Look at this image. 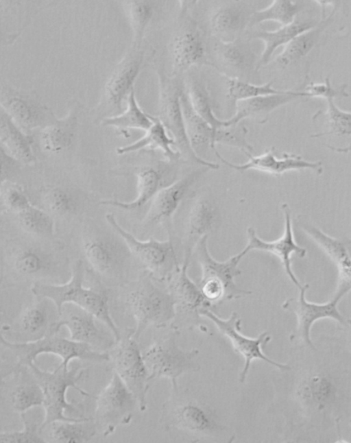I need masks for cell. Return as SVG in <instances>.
I'll return each instance as SVG.
<instances>
[{"mask_svg":"<svg viewBox=\"0 0 351 443\" xmlns=\"http://www.w3.org/2000/svg\"><path fill=\"white\" fill-rule=\"evenodd\" d=\"M84 263L77 260L73 266L69 281L62 285L36 283L32 287V291L38 298L51 300L59 315L66 304H73L90 312L108 328L117 343L121 333L110 312L108 295L104 290L84 287Z\"/></svg>","mask_w":351,"mask_h":443,"instance_id":"cell-1","label":"cell"},{"mask_svg":"<svg viewBox=\"0 0 351 443\" xmlns=\"http://www.w3.org/2000/svg\"><path fill=\"white\" fill-rule=\"evenodd\" d=\"M125 304L136 322L133 329L136 339L149 326H167L176 315L173 296L156 285L150 276H143L133 284L125 295Z\"/></svg>","mask_w":351,"mask_h":443,"instance_id":"cell-2","label":"cell"},{"mask_svg":"<svg viewBox=\"0 0 351 443\" xmlns=\"http://www.w3.org/2000/svg\"><path fill=\"white\" fill-rule=\"evenodd\" d=\"M208 237H203L193 250L202 270L197 285L206 300L213 306L252 294L239 288L234 283V278L242 273L239 264L246 252L242 250L225 261H218L210 254Z\"/></svg>","mask_w":351,"mask_h":443,"instance_id":"cell-3","label":"cell"},{"mask_svg":"<svg viewBox=\"0 0 351 443\" xmlns=\"http://www.w3.org/2000/svg\"><path fill=\"white\" fill-rule=\"evenodd\" d=\"M28 366L33 376L42 388L44 401L43 407L45 416L40 426V431L51 423L59 420L76 421L85 417H70L66 412H77L80 408L66 399L67 390L71 387L80 394L88 396L90 394L77 385L86 374V369L80 366H73L66 370L60 366L53 371H43L34 363Z\"/></svg>","mask_w":351,"mask_h":443,"instance_id":"cell-4","label":"cell"},{"mask_svg":"<svg viewBox=\"0 0 351 443\" xmlns=\"http://www.w3.org/2000/svg\"><path fill=\"white\" fill-rule=\"evenodd\" d=\"M178 336L179 331L173 328L142 352L149 381L167 378L174 392L178 391L177 380L181 375L199 369L195 361L198 350L182 349L178 342Z\"/></svg>","mask_w":351,"mask_h":443,"instance_id":"cell-5","label":"cell"},{"mask_svg":"<svg viewBox=\"0 0 351 443\" xmlns=\"http://www.w3.org/2000/svg\"><path fill=\"white\" fill-rule=\"evenodd\" d=\"M0 342L13 352L22 364L26 366L34 363L38 356L42 354L58 356L62 359L59 366L64 370L69 368L70 362L73 359L95 362L108 361L110 359L108 351H98L86 344L55 335L22 343L9 342L0 335Z\"/></svg>","mask_w":351,"mask_h":443,"instance_id":"cell-6","label":"cell"},{"mask_svg":"<svg viewBox=\"0 0 351 443\" xmlns=\"http://www.w3.org/2000/svg\"><path fill=\"white\" fill-rule=\"evenodd\" d=\"M82 251L95 274L101 278L114 281L123 279L132 256L121 237L118 239L117 237L99 229L88 230L82 239Z\"/></svg>","mask_w":351,"mask_h":443,"instance_id":"cell-7","label":"cell"},{"mask_svg":"<svg viewBox=\"0 0 351 443\" xmlns=\"http://www.w3.org/2000/svg\"><path fill=\"white\" fill-rule=\"evenodd\" d=\"M114 231L123 240L132 256L147 271L149 276L158 280H167L180 266L172 239L165 241L150 238L141 241L125 230L112 213L105 216Z\"/></svg>","mask_w":351,"mask_h":443,"instance_id":"cell-8","label":"cell"},{"mask_svg":"<svg viewBox=\"0 0 351 443\" xmlns=\"http://www.w3.org/2000/svg\"><path fill=\"white\" fill-rule=\"evenodd\" d=\"M136 340L133 337V329H128L116 343L110 357L113 371L132 392L139 409L144 411L147 408L146 397L149 387V372Z\"/></svg>","mask_w":351,"mask_h":443,"instance_id":"cell-9","label":"cell"},{"mask_svg":"<svg viewBox=\"0 0 351 443\" xmlns=\"http://www.w3.org/2000/svg\"><path fill=\"white\" fill-rule=\"evenodd\" d=\"M95 423L108 436L119 425L128 424L134 415L137 400L118 374L113 371L107 386L96 398Z\"/></svg>","mask_w":351,"mask_h":443,"instance_id":"cell-10","label":"cell"},{"mask_svg":"<svg viewBox=\"0 0 351 443\" xmlns=\"http://www.w3.org/2000/svg\"><path fill=\"white\" fill-rule=\"evenodd\" d=\"M308 284L302 285L299 296L297 298H289L282 304L284 309L293 312L297 318L298 326L296 333L291 335V339L302 340L306 345L315 348L310 337L313 324L317 320L330 318L343 325H348L346 320L338 311L337 304L343 296L350 290L351 286H338L334 297L324 304L308 302L305 298Z\"/></svg>","mask_w":351,"mask_h":443,"instance_id":"cell-11","label":"cell"},{"mask_svg":"<svg viewBox=\"0 0 351 443\" xmlns=\"http://www.w3.org/2000/svg\"><path fill=\"white\" fill-rule=\"evenodd\" d=\"M200 316L210 320L218 330L231 342L234 350L245 359L243 371L240 374V381L243 382L247 374L252 361L261 359L282 370H290L288 365L277 363L264 355L262 347H265L271 339L267 332L261 333L256 338L245 336L241 333V320L238 314L233 312L229 318L222 319L213 313L210 309L204 308L199 311Z\"/></svg>","mask_w":351,"mask_h":443,"instance_id":"cell-12","label":"cell"},{"mask_svg":"<svg viewBox=\"0 0 351 443\" xmlns=\"http://www.w3.org/2000/svg\"><path fill=\"white\" fill-rule=\"evenodd\" d=\"M281 209L285 217L282 235L276 240L265 241L257 235L254 228L249 227L247 230V243L243 250L247 254L252 250H258L275 255L280 260L287 276L300 289L302 285L293 271L291 256L296 254L299 258H304L306 254V250L299 246L294 239L291 211L289 205L283 203Z\"/></svg>","mask_w":351,"mask_h":443,"instance_id":"cell-13","label":"cell"},{"mask_svg":"<svg viewBox=\"0 0 351 443\" xmlns=\"http://www.w3.org/2000/svg\"><path fill=\"white\" fill-rule=\"evenodd\" d=\"M68 304V309L62 310L61 319L53 326L54 333L64 326L69 332V339L86 344L96 350L106 352L114 347L116 341L112 333L101 328L94 315L73 304Z\"/></svg>","mask_w":351,"mask_h":443,"instance_id":"cell-14","label":"cell"},{"mask_svg":"<svg viewBox=\"0 0 351 443\" xmlns=\"http://www.w3.org/2000/svg\"><path fill=\"white\" fill-rule=\"evenodd\" d=\"M214 152L223 164L241 172L253 169L271 175H280L287 171L302 169L313 170L317 174H321L323 171L322 162L308 161L299 155L287 152H283L278 156L274 147L267 149L258 156H254L249 152L244 153L248 158V160L239 165L229 162L216 149Z\"/></svg>","mask_w":351,"mask_h":443,"instance_id":"cell-15","label":"cell"},{"mask_svg":"<svg viewBox=\"0 0 351 443\" xmlns=\"http://www.w3.org/2000/svg\"><path fill=\"white\" fill-rule=\"evenodd\" d=\"M209 169L201 167L162 188L151 201L143 219L144 226L152 228L169 223L189 191Z\"/></svg>","mask_w":351,"mask_h":443,"instance_id":"cell-16","label":"cell"},{"mask_svg":"<svg viewBox=\"0 0 351 443\" xmlns=\"http://www.w3.org/2000/svg\"><path fill=\"white\" fill-rule=\"evenodd\" d=\"M182 90L173 87L162 93L160 101V118L167 130L173 135L175 145L181 156L193 163L206 167L210 169H217L219 165L208 161L197 155L192 148L188 139L184 123L180 104Z\"/></svg>","mask_w":351,"mask_h":443,"instance_id":"cell-17","label":"cell"},{"mask_svg":"<svg viewBox=\"0 0 351 443\" xmlns=\"http://www.w3.org/2000/svg\"><path fill=\"white\" fill-rule=\"evenodd\" d=\"M162 424L167 429L202 433L210 430L213 422L208 413L193 401L168 402L164 405Z\"/></svg>","mask_w":351,"mask_h":443,"instance_id":"cell-18","label":"cell"},{"mask_svg":"<svg viewBox=\"0 0 351 443\" xmlns=\"http://www.w3.org/2000/svg\"><path fill=\"white\" fill-rule=\"evenodd\" d=\"M302 97H308L304 91L287 90L282 94L258 96L239 101L235 104L233 116L225 119V126L237 124L245 119H254L258 123H265L272 111Z\"/></svg>","mask_w":351,"mask_h":443,"instance_id":"cell-19","label":"cell"},{"mask_svg":"<svg viewBox=\"0 0 351 443\" xmlns=\"http://www.w3.org/2000/svg\"><path fill=\"white\" fill-rule=\"evenodd\" d=\"M299 225L336 265L338 286H350V240L332 237L307 222L300 221Z\"/></svg>","mask_w":351,"mask_h":443,"instance_id":"cell-20","label":"cell"},{"mask_svg":"<svg viewBox=\"0 0 351 443\" xmlns=\"http://www.w3.org/2000/svg\"><path fill=\"white\" fill-rule=\"evenodd\" d=\"M190 259L184 256L182 265H180L167 280L168 291L176 300L177 307L179 306L182 310L199 317V311L202 309H210L212 305L204 298L198 285L195 284L188 274Z\"/></svg>","mask_w":351,"mask_h":443,"instance_id":"cell-21","label":"cell"},{"mask_svg":"<svg viewBox=\"0 0 351 443\" xmlns=\"http://www.w3.org/2000/svg\"><path fill=\"white\" fill-rule=\"evenodd\" d=\"M216 219V210L208 200L199 197L193 202L184 224V256L191 258L197 242L213 228Z\"/></svg>","mask_w":351,"mask_h":443,"instance_id":"cell-22","label":"cell"},{"mask_svg":"<svg viewBox=\"0 0 351 443\" xmlns=\"http://www.w3.org/2000/svg\"><path fill=\"white\" fill-rule=\"evenodd\" d=\"M137 195L130 202L118 200H104L99 204L120 209L134 211L143 208L151 202L158 192L164 187L163 172L158 167L147 166L141 168L136 173Z\"/></svg>","mask_w":351,"mask_h":443,"instance_id":"cell-23","label":"cell"},{"mask_svg":"<svg viewBox=\"0 0 351 443\" xmlns=\"http://www.w3.org/2000/svg\"><path fill=\"white\" fill-rule=\"evenodd\" d=\"M252 13L243 4L237 3L221 8L211 19L214 34L219 41H234L249 24Z\"/></svg>","mask_w":351,"mask_h":443,"instance_id":"cell-24","label":"cell"},{"mask_svg":"<svg viewBox=\"0 0 351 443\" xmlns=\"http://www.w3.org/2000/svg\"><path fill=\"white\" fill-rule=\"evenodd\" d=\"M142 56L130 57L125 60L113 73L106 86L109 103L118 112L127 100L133 88V84L140 71Z\"/></svg>","mask_w":351,"mask_h":443,"instance_id":"cell-25","label":"cell"},{"mask_svg":"<svg viewBox=\"0 0 351 443\" xmlns=\"http://www.w3.org/2000/svg\"><path fill=\"white\" fill-rule=\"evenodd\" d=\"M317 25L313 20H296L283 25L274 31H256L252 38L261 40L264 43V49L261 53L257 69L261 65L267 64L275 51L280 46H285L300 34L308 30Z\"/></svg>","mask_w":351,"mask_h":443,"instance_id":"cell-26","label":"cell"},{"mask_svg":"<svg viewBox=\"0 0 351 443\" xmlns=\"http://www.w3.org/2000/svg\"><path fill=\"white\" fill-rule=\"evenodd\" d=\"M333 14L334 12L327 18H324L316 26L300 34L285 45L282 51L276 57V63L285 68L305 57L316 45L322 33L330 23Z\"/></svg>","mask_w":351,"mask_h":443,"instance_id":"cell-27","label":"cell"},{"mask_svg":"<svg viewBox=\"0 0 351 443\" xmlns=\"http://www.w3.org/2000/svg\"><path fill=\"white\" fill-rule=\"evenodd\" d=\"M175 145L173 138H171L167 129L158 118L153 117V123L146 131V134L134 143L117 148L119 154H125L142 149H160L170 161L179 159L181 156L178 151L173 150L171 146Z\"/></svg>","mask_w":351,"mask_h":443,"instance_id":"cell-28","label":"cell"},{"mask_svg":"<svg viewBox=\"0 0 351 443\" xmlns=\"http://www.w3.org/2000/svg\"><path fill=\"white\" fill-rule=\"evenodd\" d=\"M180 104L186 133L195 153L197 149H204L208 147L213 151L215 150V131L195 112L191 106L187 94L183 91L180 95Z\"/></svg>","mask_w":351,"mask_h":443,"instance_id":"cell-29","label":"cell"},{"mask_svg":"<svg viewBox=\"0 0 351 443\" xmlns=\"http://www.w3.org/2000/svg\"><path fill=\"white\" fill-rule=\"evenodd\" d=\"M215 46L219 62L226 68L237 73H248L254 67L257 69L252 50L249 44L240 38L230 43L219 41Z\"/></svg>","mask_w":351,"mask_h":443,"instance_id":"cell-30","label":"cell"},{"mask_svg":"<svg viewBox=\"0 0 351 443\" xmlns=\"http://www.w3.org/2000/svg\"><path fill=\"white\" fill-rule=\"evenodd\" d=\"M171 51L174 67L178 70L183 71L202 61L205 51L199 31L195 29L175 38Z\"/></svg>","mask_w":351,"mask_h":443,"instance_id":"cell-31","label":"cell"},{"mask_svg":"<svg viewBox=\"0 0 351 443\" xmlns=\"http://www.w3.org/2000/svg\"><path fill=\"white\" fill-rule=\"evenodd\" d=\"M50 435L55 442L84 443L90 441L97 433V426L91 418L76 421L59 420L50 424Z\"/></svg>","mask_w":351,"mask_h":443,"instance_id":"cell-32","label":"cell"},{"mask_svg":"<svg viewBox=\"0 0 351 443\" xmlns=\"http://www.w3.org/2000/svg\"><path fill=\"white\" fill-rule=\"evenodd\" d=\"M327 101V109L323 112L317 111L313 117V121H320L324 124V130L312 135V137L324 136H336L338 137H350L351 134V114L349 111L340 109L329 99Z\"/></svg>","mask_w":351,"mask_h":443,"instance_id":"cell-33","label":"cell"},{"mask_svg":"<svg viewBox=\"0 0 351 443\" xmlns=\"http://www.w3.org/2000/svg\"><path fill=\"white\" fill-rule=\"evenodd\" d=\"M127 109L121 114L106 118L104 125L112 126L123 135L130 136L128 130L137 129L147 131L153 123V117L145 113L139 107L132 90L127 99Z\"/></svg>","mask_w":351,"mask_h":443,"instance_id":"cell-34","label":"cell"},{"mask_svg":"<svg viewBox=\"0 0 351 443\" xmlns=\"http://www.w3.org/2000/svg\"><path fill=\"white\" fill-rule=\"evenodd\" d=\"M301 10L298 1L290 0L274 1L267 8L254 12L250 16L249 24L254 25L265 21H276L282 26L293 23Z\"/></svg>","mask_w":351,"mask_h":443,"instance_id":"cell-35","label":"cell"},{"mask_svg":"<svg viewBox=\"0 0 351 443\" xmlns=\"http://www.w3.org/2000/svg\"><path fill=\"white\" fill-rule=\"evenodd\" d=\"M187 95L193 110L214 131L225 126V120L219 119L215 115L211 97L202 80H195L192 82Z\"/></svg>","mask_w":351,"mask_h":443,"instance_id":"cell-36","label":"cell"},{"mask_svg":"<svg viewBox=\"0 0 351 443\" xmlns=\"http://www.w3.org/2000/svg\"><path fill=\"white\" fill-rule=\"evenodd\" d=\"M225 80L227 84V97L234 108L236 103L241 100L258 96L282 94L286 92L285 90H278L273 88L271 82L258 85L228 75H225Z\"/></svg>","mask_w":351,"mask_h":443,"instance_id":"cell-37","label":"cell"},{"mask_svg":"<svg viewBox=\"0 0 351 443\" xmlns=\"http://www.w3.org/2000/svg\"><path fill=\"white\" fill-rule=\"evenodd\" d=\"M75 117L47 128L42 134L45 149L51 153H59L69 147L74 137Z\"/></svg>","mask_w":351,"mask_h":443,"instance_id":"cell-38","label":"cell"},{"mask_svg":"<svg viewBox=\"0 0 351 443\" xmlns=\"http://www.w3.org/2000/svg\"><path fill=\"white\" fill-rule=\"evenodd\" d=\"M43 401L42 388L36 380L16 386L10 396L12 407L20 414L43 406Z\"/></svg>","mask_w":351,"mask_h":443,"instance_id":"cell-39","label":"cell"},{"mask_svg":"<svg viewBox=\"0 0 351 443\" xmlns=\"http://www.w3.org/2000/svg\"><path fill=\"white\" fill-rule=\"evenodd\" d=\"M45 204L51 213L58 216L74 214L80 206V202L74 193L61 187L50 190L45 197Z\"/></svg>","mask_w":351,"mask_h":443,"instance_id":"cell-40","label":"cell"},{"mask_svg":"<svg viewBox=\"0 0 351 443\" xmlns=\"http://www.w3.org/2000/svg\"><path fill=\"white\" fill-rule=\"evenodd\" d=\"M19 219L22 228L29 232L43 236L53 233L54 223L49 214L32 205L19 213Z\"/></svg>","mask_w":351,"mask_h":443,"instance_id":"cell-41","label":"cell"},{"mask_svg":"<svg viewBox=\"0 0 351 443\" xmlns=\"http://www.w3.org/2000/svg\"><path fill=\"white\" fill-rule=\"evenodd\" d=\"M247 132V128L241 122L222 126L215 131L214 143L236 147L243 153H252L253 147L246 139Z\"/></svg>","mask_w":351,"mask_h":443,"instance_id":"cell-42","label":"cell"},{"mask_svg":"<svg viewBox=\"0 0 351 443\" xmlns=\"http://www.w3.org/2000/svg\"><path fill=\"white\" fill-rule=\"evenodd\" d=\"M23 429L20 431L0 433V443H43L39 434L42 422L38 423L27 414L21 413Z\"/></svg>","mask_w":351,"mask_h":443,"instance_id":"cell-43","label":"cell"},{"mask_svg":"<svg viewBox=\"0 0 351 443\" xmlns=\"http://www.w3.org/2000/svg\"><path fill=\"white\" fill-rule=\"evenodd\" d=\"M47 322L45 309L43 307L35 305L24 311L20 324L23 331L28 335H36L46 326Z\"/></svg>","mask_w":351,"mask_h":443,"instance_id":"cell-44","label":"cell"},{"mask_svg":"<svg viewBox=\"0 0 351 443\" xmlns=\"http://www.w3.org/2000/svg\"><path fill=\"white\" fill-rule=\"evenodd\" d=\"M45 265V259L37 252L27 250L20 253L15 259L14 267L23 275H33L41 271Z\"/></svg>","mask_w":351,"mask_h":443,"instance_id":"cell-45","label":"cell"},{"mask_svg":"<svg viewBox=\"0 0 351 443\" xmlns=\"http://www.w3.org/2000/svg\"><path fill=\"white\" fill-rule=\"evenodd\" d=\"M8 109L16 121L23 127L34 126L37 120L36 110L25 101L13 99L8 104Z\"/></svg>","mask_w":351,"mask_h":443,"instance_id":"cell-46","label":"cell"},{"mask_svg":"<svg viewBox=\"0 0 351 443\" xmlns=\"http://www.w3.org/2000/svg\"><path fill=\"white\" fill-rule=\"evenodd\" d=\"M346 85H343L339 88L332 87L328 77L325 79L322 83H311L307 84L303 91L308 95V97H321L326 100L337 97H348V94L346 91Z\"/></svg>","mask_w":351,"mask_h":443,"instance_id":"cell-47","label":"cell"},{"mask_svg":"<svg viewBox=\"0 0 351 443\" xmlns=\"http://www.w3.org/2000/svg\"><path fill=\"white\" fill-rule=\"evenodd\" d=\"M3 199L6 206L18 214L31 205L22 191L14 187H9L5 190Z\"/></svg>","mask_w":351,"mask_h":443,"instance_id":"cell-48","label":"cell"},{"mask_svg":"<svg viewBox=\"0 0 351 443\" xmlns=\"http://www.w3.org/2000/svg\"><path fill=\"white\" fill-rule=\"evenodd\" d=\"M132 8V19L134 27L138 34L143 30L152 14V8L147 3L134 1Z\"/></svg>","mask_w":351,"mask_h":443,"instance_id":"cell-49","label":"cell"},{"mask_svg":"<svg viewBox=\"0 0 351 443\" xmlns=\"http://www.w3.org/2000/svg\"><path fill=\"white\" fill-rule=\"evenodd\" d=\"M3 173V164L2 160L0 158V178H1Z\"/></svg>","mask_w":351,"mask_h":443,"instance_id":"cell-50","label":"cell"},{"mask_svg":"<svg viewBox=\"0 0 351 443\" xmlns=\"http://www.w3.org/2000/svg\"><path fill=\"white\" fill-rule=\"evenodd\" d=\"M2 283H3V278L0 276V288L1 287Z\"/></svg>","mask_w":351,"mask_h":443,"instance_id":"cell-51","label":"cell"},{"mask_svg":"<svg viewBox=\"0 0 351 443\" xmlns=\"http://www.w3.org/2000/svg\"><path fill=\"white\" fill-rule=\"evenodd\" d=\"M2 380H3V377L0 376V382L2 381Z\"/></svg>","mask_w":351,"mask_h":443,"instance_id":"cell-52","label":"cell"}]
</instances>
